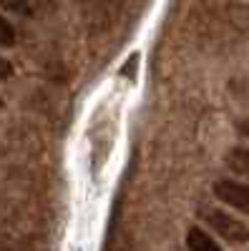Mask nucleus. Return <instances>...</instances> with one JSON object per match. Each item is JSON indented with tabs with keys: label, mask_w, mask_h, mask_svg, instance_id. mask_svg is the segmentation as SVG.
Listing matches in <instances>:
<instances>
[{
	"label": "nucleus",
	"mask_w": 249,
	"mask_h": 251,
	"mask_svg": "<svg viewBox=\"0 0 249 251\" xmlns=\"http://www.w3.org/2000/svg\"><path fill=\"white\" fill-rule=\"evenodd\" d=\"M15 46V28L10 25V20L0 15V48Z\"/></svg>",
	"instance_id": "39448f33"
},
{
	"label": "nucleus",
	"mask_w": 249,
	"mask_h": 251,
	"mask_svg": "<svg viewBox=\"0 0 249 251\" xmlns=\"http://www.w3.org/2000/svg\"><path fill=\"white\" fill-rule=\"evenodd\" d=\"M186 246H189V251H221V246L196 226H192L189 234H186Z\"/></svg>",
	"instance_id": "20e7f679"
},
{
	"label": "nucleus",
	"mask_w": 249,
	"mask_h": 251,
	"mask_svg": "<svg viewBox=\"0 0 249 251\" xmlns=\"http://www.w3.org/2000/svg\"><path fill=\"white\" fill-rule=\"evenodd\" d=\"M212 191L219 201H224L226 206L237 208V211H244L249 214V186L247 183H239V181H232V178H219Z\"/></svg>",
	"instance_id": "f03ea898"
},
{
	"label": "nucleus",
	"mask_w": 249,
	"mask_h": 251,
	"mask_svg": "<svg viewBox=\"0 0 249 251\" xmlns=\"http://www.w3.org/2000/svg\"><path fill=\"white\" fill-rule=\"evenodd\" d=\"M224 163H226V169H229L232 174L249 178V149L237 146V149H232L229 153L224 156Z\"/></svg>",
	"instance_id": "7ed1b4c3"
},
{
	"label": "nucleus",
	"mask_w": 249,
	"mask_h": 251,
	"mask_svg": "<svg viewBox=\"0 0 249 251\" xmlns=\"http://www.w3.org/2000/svg\"><path fill=\"white\" fill-rule=\"evenodd\" d=\"M8 75H13V66H10L8 60H3V58H0V80H5Z\"/></svg>",
	"instance_id": "6e6552de"
},
{
	"label": "nucleus",
	"mask_w": 249,
	"mask_h": 251,
	"mask_svg": "<svg viewBox=\"0 0 249 251\" xmlns=\"http://www.w3.org/2000/svg\"><path fill=\"white\" fill-rule=\"evenodd\" d=\"M237 128H239V131H242V133H244V136L249 138V121H242V123L237 126Z\"/></svg>",
	"instance_id": "1a4fd4ad"
},
{
	"label": "nucleus",
	"mask_w": 249,
	"mask_h": 251,
	"mask_svg": "<svg viewBox=\"0 0 249 251\" xmlns=\"http://www.w3.org/2000/svg\"><path fill=\"white\" fill-rule=\"evenodd\" d=\"M0 5H3L5 10H10V13H18V15H33V8H30V3L28 0H0Z\"/></svg>",
	"instance_id": "423d86ee"
},
{
	"label": "nucleus",
	"mask_w": 249,
	"mask_h": 251,
	"mask_svg": "<svg viewBox=\"0 0 249 251\" xmlns=\"http://www.w3.org/2000/svg\"><path fill=\"white\" fill-rule=\"evenodd\" d=\"M201 216L226 241H234V244L249 241V228L242 221H237L234 216H229L226 211H219V208H201Z\"/></svg>",
	"instance_id": "f257e3e1"
},
{
	"label": "nucleus",
	"mask_w": 249,
	"mask_h": 251,
	"mask_svg": "<svg viewBox=\"0 0 249 251\" xmlns=\"http://www.w3.org/2000/svg\"><path fill=\"white\" fill-rule=\"evenodd\" d=\"M138 68V53H134L129 60H126V66L121 68V75H126V78H134V71Z\"/></svg>",
	"instance_id": "0eeeda50"
}]
</instances>
